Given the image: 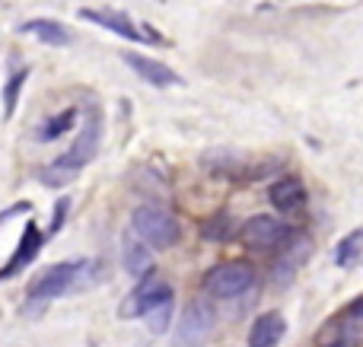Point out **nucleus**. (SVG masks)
<instances>
[{
    "instance_id": "ddd939ff",
    "label": "nucleus",
    "mask_w": 363,
    "mask_h": 347,
    "mask_svg": "<svg viewBox=\"0 0 363 347\" xmlns=\"http://www.w3.org/2000/svg\"><path fill=\"white\" fill-rule=\"evenodd\" d=\"M23 32L35 35L38 42L51 45V48H70V45L77 42L74 32L64 23H57V19H29V23H23Z\"/></svg>"
},
{
    "instance_id": "6ab92c4d",
    "label": "nucleus",
    "mask_w": 363,
    "mask_h": 347,
    "mask_svg": "<svg viewBox=\"0 0 363 347\" xmlns=\"http://www.w3.org/2000/svg\"><path fill=\"white\" fill-rule=\"evenodd\" d=\"M67 207H70V198H61V201L55 204V217H51V233H57V229L64 227V220H67Z\"/></svg>"
},
{
    "instance_id": "0eeeda50",
    "label": "nucleus",
    "mask_w": 363,
    "mask_h": 347,
    "mask_svg": "<svg viewBox=\"0 0 363 347\" xmlns=\"http://www.w3.org/2000/svg\"><path fill=\"white\" fill-rule=\"evenodd\" d=\"M80 19H86V23H93V25H102V29H108L112 35L128 38V42H147V45L163 42V35H157L150 25H138L134 19H128L125 13H115V10H80Z\"/></svg>"
},
{
    "instance_id": "423d86ee",
    "label": "nucleus",
    "mask_w": 363,
    "mask_h": 347,
    "mask_svg": "<svg viewBox=\"0 0 363 347\" xmlns=\"http://www.w3.org/2000/svg\"><path fill=\"white\" fill-rule=\"evenodd\" d=\"M287 239H290V229L277 217H268V214H255L239 227V242L249 246L252 252H274V249L287 246Z\"/></svg>"
},
{
    "instance_id": "f257e3e1",
    "label": "nucleus",
    "mask_w": 363,
    "mask_h": 347,
    "mask_svg": "<svg viewBox=\"0 0 363 347\" xmlns=\"http://www.w3.org/2000/svg\"><path fill=\"white\" fill-rule=\"evenodd\" d=\"M99 144H102V115H99V108H89V112L83 115V127H80V134H77L74 147H70L67 153H61L57 159H51V163L38 172V178H42L48 188H64V185L74 182L96 159Z\"/></svg>"
},
{
    "instance_id": "a211bd4d",
    "label": "nucleus",
    "mask_w": 363,
    "mask_h": 347,
    "mask_svg": "<svg viewBox=\"0 0 363 347\" xmlns=\"http://www.w3.org/2000/svg\"><path fill=\"white\" fill-rule=\"evenodd\" d=\"M29 80V70L19 67L6 76V86H4V118H13L16 112V102H19V93H23V83Z\"/></svg>"
},
{
    "instance_id": "dca6fc26",
    "label": "nucleus",
    "mask_w": 363,
    "mask_h": 347,
    "mask_svg": "<svg viewBox=\"0 0 363 347\" xmlns=\"http://www.w3.org/2000/svg\"><path fill=\"white\" fill-rule=\"evenodd\" d=\"M172 312H176V303H172V297H163L160 303H153L140 319L147 322V329H150L153 335H163V331L172 325Z\"/></svg>"
},
{
    "instance_id": "39448f33",
    "label": "nucleus",
    "mask_w": 363,
    "mask_h": 347,
    "mask_svg": "<svg viewBox=\"0 0 363 347\" xmlns=\"http://www.w3.org/2000/svg\"><path fill=\"white\" fill-rule=\"evenodd\" d=\"M217 312L207 300H191L179 319V329L172 335V347H204L213 331Z\"/></svg>"
},
{
    "instance_id": "1a4fd4ad",
    "label": "nucleus",
    "mask_w": 363,
    "mask_h": 347,
    "mask_svg": "<svg viewBox=\"0 0 363 347\" xmlns=\"http://www.w3.org/2000/svg\"><path fill=\"white\" fill-rule=\"evenodd\" d=\"M121 61H125L128 67H131L144 83H150V86L166 89V86H179V83H182V76L176 74V70L166 67L163 61H153V57H147V55H134V51H125V55H121Z\"/></svg>"
},
{
    "instance_id": "f03ea898",
    "label": "nucleus",
    "mask_w": 363,
    "mask_h": 347,
    "mask_svg": "<svg viewBox=\"0 0 363 347\" xmlns=\"http://www.w3.org/2000/svg\"><path fill=\"white\" fill-rule=\"evenodd\" d=\"M102 280V268L99 261H61V265H51L48 271H42L29 287L32 300H57V297H70V293H83L89 287H96Z\"/></svg>"
},
{
    "instance_id": "f8f14e48",
    "label": "nucleus",
    "mask_w": 363,
    "mask_h": 347,
    "mask_svg": "<svg viewBox=\"0 0 363 347\" xmlns=\"http://www.w3.org/2000/svg\"><path fill=\"white\" fill-rule=\"evenodd\" d=\"M287 335V322L277 309L271 312H262V316L252 322V331H249V347H277Z\"/></svg>"
},
{
    "instance_id": "9d476101",
    "label": "nucleus",
    "mask_w": 363,
    "mask_h": 347,
    "mask_svg": "<svg viewBox=\"0 0 363 347\" xmlns=\"http://www.w3.org/2000/svg\"><path fill=\"white\" fill-rule=\"evenodd\" d=\"M268 201H271V207L281 210V214H300V210L306 207V185L294 176L277 178L268 188Z\"/></svg>"
},
{
    "instance_id": "9b49d317",
    "label": "nucleus",
    "mask_w": 363,
    "mask_h": 347,
    "mask_svg": "<svg viewBox=\"0 0 363 347\" xmlns=\"http://www.w3.org/2000/svg\"><path fill=\"white\" fill-rule=\"evenodd\" d=\"M42 246H45V236H42V229L35 227V223H26L23 227V239H19V249L13 252V258H10V265L0 271V280H6V278H13V274H19L26 265H32V261L38 258V252H42Z\"/></svg>"
},
{
    "instance_id": "7ed1b4c3",
    "label": "nucleus",
    "mask_w": 363,
    "mask_h": 347,
    "mask_svg": "<svg viewBox=\"0 0 363 347\" xmlns=\"http://www.w3.org/2000/svg\"><path fill=\"white\" fill-rule=\"evenodd\" d=\"M131 229L147 249H157V252H166V249L179 246L182 239V227L179 220L160 204H140L131 214Z\"/></svg>"
},
{
    "instance_id": "20e7f679",
    "label": "nucleus",
    "mask_w": 363,
    "mask_h": 347,
    "mask_svg": "<svg viewBox=\"0 0 363 347\" xmlns=\"http://www.w3.org/2000/svg\"><path fill=\"white\" fill-rule=\"evenodd\" d=\"M255 268L249 261H223L204 274V290L211 300H236L255 287Z\"/></svg>"
},
{
    "instance_id": "2eb2a0df",
    "label": "nucleus",
    "mask_w": 363,
    "mask_h": 347,
    "mask_svg": "<svg viewBox=\"0 0 363 347\" xmlns=\"http://www.w3.org/2000/svg\"><path fill=\"white\" fill-rule=\"evenodd\" d=\"M74 121H77V108H64L61 115H51V118H45L42 127H38V140H42V144H51V140L64 137V134L74 127Z\"/></svg>"
},
{
    "instance_id": "6e6552de",
    "label": "nucleus",
    "mask_w": 363,
    "mask_h": 347,
    "mask_svg": "<svg viewBox=\"0 0 363 347\" xmlns=\"http://www.w3.org/2000/svg\"><path fill=\"white\" fill-rule=\"evenodd\" d=\"M163 297H172L169 284H166V280H160V278H153V274H147V278H140V284L134 287L125 300H121L118 316L121 319H140L153 303H160Z\"/></svg>"
},
{
    "instance_id": "4468645a",
    "label": "nucleus",
    "mask_w": 363,
    "mask_h": 347,
    "mask_svg": "<svg viewBox=\"0 0 363 347\" xmlns=\"http://www.w3.org/2000/svg\"><path fill=\"white\" fill-rule=\"evenodd\" d=\"M121 265H125V271L134 274V278H147L153 268L150 249H147L134 233H125V239H121Z\"/></svg>"
},
{
    "instance_id": "f3484780",
    "label": "nucleus",
    "mask_w": 363,
    "mask_h": 347,
    "mask_svg": "<svg viewBox=\"0 0 363 347\" xmlns=\"http://www.w3.org/2000/svg\"><path fill=\"white\" fill-rule=\"evenodd\" d=\"M360 242H363V229H351L345 239L335 249V265L338 268H354L360 258Z\"/></svg>"
}]
</instances>
